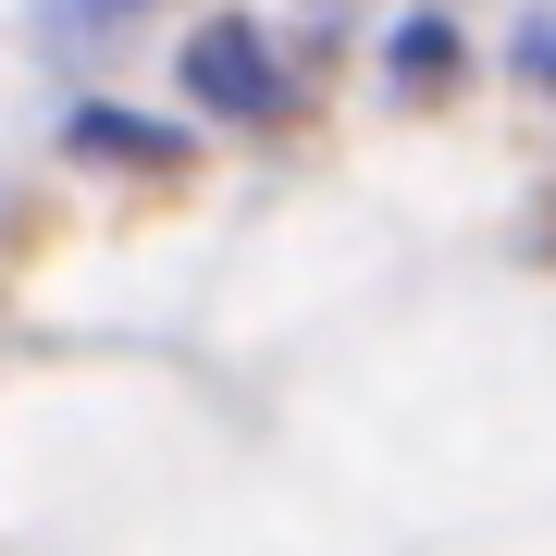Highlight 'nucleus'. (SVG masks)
I'll use <instances>...</instances> for the list:
<instances>
[{
  "label": "nucleus",
  "instance_id": "obj_1",
  "mask_svg": "<svg viewBox=\"0 0 556 556\" xmlns=\"http://www.w3.org/2000/svg\"><path fill=\"white\" fill-rule=\"evenodd\" d=\"M186 100L223 112V124H273V50H260V25H199L186 38Z\"/></svg>",
  "mask_w": 556,
  "mask_h": 556
},
{
  "label": "nucleus",
  "instance_id": "obj_2",
  "mask_svg": "<svg viewBox=\"0 0 556 556\" xmlns=\"http://www.w3.org/2000/svg\"><path fill=\"white\" fill-rule=\"evenodd\" d=\"M75 149H87V161H186V137H161V124L112 112V100H87V112H75Z\"/></svg>",
  "mask_w": 556,
  "mask_h": 556
},
{
  "label": "nucleus",
  "instance_id": "obj_3",
  "mask_svg": "<svg viewBox=\"0 0 556 556\" xmlns=\"http://www.w3.org/2000/svg\"><path fill=\"white\" fill-rule=\"evenodd\" d=\"M445 75H457V25H445V13L396 25V87H445Z\"/></svg>",
  "mask_w": 556,
  "mask_h": 556
},
{
  "label": "nucleus",
  "instance_id": "obj_4",
  "mask_svg": "<svg viewBox=\"0 0 556 556\" xmlns=\"http://www.w3.org/2000/svg\"><path fill=\"white\" fill-rule=\"evenodd\" d=\"M532 75H556V25H532Z\"/></svg>",
  "mask_w": 556,
  "mask_h": 556
}]
</instances>
